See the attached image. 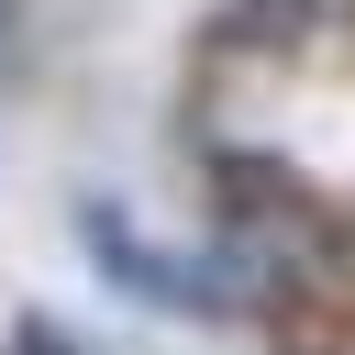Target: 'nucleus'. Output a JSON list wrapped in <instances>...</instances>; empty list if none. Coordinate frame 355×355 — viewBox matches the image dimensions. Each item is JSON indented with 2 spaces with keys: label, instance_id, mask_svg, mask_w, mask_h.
I'll use <instances>...</instances> for the list:
<instances>
[{
  "label": "nucleus",
  "instance_id": "nucleus-1",
  "mask_svg": "<svg viewBox=\"0 0 355 355\" xmlns=\"http://www.w3.org/2000/svg\"><path fill=\"white\" fill-rule=\"evenodd\" d=\"M78 244L100 255V277H111V288H133V300H166V311H211V288H200V266H178V255H155V244H133L111 200H78Z\"/></svg>",
  "mask_w": 355,
  "mask_h": 355
},
{
  "label": "nucleus",
  "instance_id": "nucleus-2",
  "mask_svg": "<svg viewBox=\"0 0 355 355\" xmlns=\"http://www.w3.org/2000/svg\"><path fill=\"white\" fill-rule=\"evenodd\" d=\"M222 200H233V222H288V211H311V189H300L277 155H222Z\"/></svg>",
  "mask_w": 355,
  "mask_h": 355
},
{
  "label": "nucleus",
  "instance_id": "nucleus-3",
  "mask_svg": "<svg viewBox=\"0 0 355 355\" xmlns=\"http://www.w3.org/2000/svg\"><path fill=\"white\" fill-rule=\"evenodd\" d=\"M300 22H311V0H222L211 33H222V44H233V33H244V44H288Z\"/></svg>",
  "mask_w": 355,
  "mask_h": 355
},
{
  "label": "nucleus",
  "instance_id": "nucleus-4",
  "mask_svg": "<svg viewBox=\"0 0 355 355\" xmlns=\"http://www.w3.org/2000/svg\"><path fill=\"white\" fill-rule=\"evenodd\" d=\"M11 355H78V344H67L55 322H22V333H11Z\"/></svg>",
  "mask_w": 355,
  "mask_h": 355
},
{
  "label": "nucleus",
  "instance_id": "nucleus-5",
  "mask_svg": "<svg viewBox=\"0 0 355 355\" xmlns=\"http://www.w3.org/2000/svg\"><path fill=\"white\" fill-rule=\"evenodd\" d=\"M0 78H11V0H0Z\"/></svg>",
  "mask_w": 355,
  "mask_h": 355
}]
</instances>
